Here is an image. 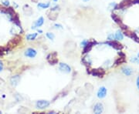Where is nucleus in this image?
I'll use <instances>...</instances> for the list:
<instances>
[{"label":"nucleus","mask_w":139,"mask_h":114,"mask_svg":"<svg viewBox=\"0 0 139 114\" xmlns=\"http://www.w3.org/2000/svg\"><path fill=\"white\" fill-rule=\"evenodd\" d=\"M56 52H53V53H50V54L47 56L46 59L51 65H55L58 62V59L56 58Z\"/></svg>","instance_id":"f257e3e1"},{"label":"nucleus","mask_w":139,"mask_h":114,"mask_svg":"<svg viewBox=\"0 0 139 114\" xmlns=\"http://www.w3.org/2000/svg\"><path fill=\"white\" fill-rule=\"evenodd\" d=\"M103 44L104 45H108L109 46H111V47L114 48L117 50H121L122 48H123V46H122L121 44H120L119 42H117L116 41H114V40H113V41H109V42H103Z\"/></svg>","instance_id":"f03ea898"},{"label":"nucleus","mask_w":139,"mask_h":114,"mask_svg":"<svg viewBox=\"0 0 139 114\" xmlns=\"http://www.w3.org/2000/svg\"><path fill=\"white\" fill-rule=\"evenodd\" d=\"M98 43L95 41V40H91V41H89V42L83 47V53H87L89 52L91 49H92L93 46L97 45Z\"/></svg>","instance_id":"7ed1b4c3"},{"label":"nucleus","mask_w":139,"mask_h":114,"mask_svg":"<svg viewBox=\"0 0 139 114\" xmlns=\"http://www.w3.org/2000/svg\"><path fill=\"white\" fill-rule=\"evenodd\" d=\"M50 106V102L47 100H38L36 102V107L40 109H45Z\"/></svg>","instance_id":"20e7f679"},{"label":"nucleus","mask_w":139,"mask_h":114,"mask_svg":"<svg viewBox=\"0 0 139 114\" xmlns=\"http://www.w3.org/2000/svg\"><path fill=\"white\" fill-rule=\"evenodd\" d=\"M59 69L64 73H70L71 72V68L70 67V66L66 64V63H60Z\"/></svg>","instance_id":"39448f33"},{"label":"nucleus","mask_w":139,"mask_h":114,"mask_svg":"<svg viewBox=\"0 0 139 114\" xmlns=\"http://www.w3.org/2000/svg\"><path fill=\"white\" fill-rule=\"evenodd\" d=\"M105 71L103 69H93L90 70V73L92 76H98V77H103L104 75Z\"/></svg>","instance_id":"423d86ee"},{"label":"nucleus","mask_w":139,"mask_h":114,"mask_svg":"<svg viewBox=\"0 0 139 114\" xmlns=\"http://www.w3.org/2000/svg\"><path fill=\"white\" fill-rule=\"evenodd\" d=\"M25 56L26 57H29V58H34V57L36 56L37 54V52L34 49H32V48H29L26 50L25 52Z\"/></svg>","instance_id":"0eeeda50"},{"label":"nucleus","mask_w":139,"mask_h":114,"mask_svg":"<svg viewBox=\"0 0 139 114\" xmlns=\"http://www.w3.org/2000/svg\"><path fill=\"white\" fill-rule=\"evenodd\" d=\"M107 95V89L104 86H101L97 91V97L99 99L104 98Z\"/></svg>","instance_id":"6e6552de"},{"label":"nucleus","mask_w":139,"mask_h":114,"mask_svg":"<svg viewBox=\"0 0 139 114\" xmlns=\"http://www.w3.org/2000/svg\"><path fill=\"white\" fill-rule=\"evenodd\" d=\"M43 23H44V19H43V17H39L34 22V24L32 26L31 29H37L38 27H40V26H42L43 25Z\"/></svg>","instance_id":"1a4fd4ad"},{"label":"nucleus","mask_w":139,"mask_h":114,"mask_svg":"<svg viewBox=\"0 0 139 114\" xmlns=\"http://www.w3.org/2000/svg\"><path fill=\"white\" fill-rule=\"evenodd\" d=\"M104 111V106L102 105V103H98L97 104H95L94 108V112L96 114H100Z\"/></svg>","instance_id":"9d476101"},{"label":"nucleus","mask_w":139,"mask_h":114,"mask_svg":"<svg viewBox=\"0 0 139 114\" xmlns=\"http://www.w3.org/2000/svg\"><path fill=\"white\" fill-rule=\"evenodd\" d=\"M20 80V76L19 75L13 76L11 79H10V82H11V84L13 86H16L18 85V83Z\"/></svg>","instance_id":"9b49d317"},{"label":"nucleus","mask_w":139,"mask_h":114,"mask_svg":"<svg viewBox=\"0 0 139 114\" xmlns=\"http://www.w3.org/2000/svg\"><path fill=\"white\" fill-rule=\"evenodd\" d=\"M82 62L86 66H90L91 64H92V59H91L90 56L87 55L82 59Z\"/></svg>","instance_id":"f8f14e48"},{"label":"nucleus","mask_w":139,"mask_h":114,"mask_svg":"<svg viewBox=\"0 0 139 114\" xmlns=\"http://www.w3.org/2000/svg\"><path fill=\"white\" fill-rule=\"evenodd\" d=\"M121 71H122V73H123L125 76H131L132 73H133V70H132V69L129 68V67H128V66L122 68Z\"/></svg>","instance_id":"ddd939ff"},{"label":"nucleus","mask_w":139,"mask_h":114,"mask_svg":"<svg viewBox=\"0 0 139 114\" xmlns=\"http://www.w3.org/2000/svg\"><path fill=\"white\" fill-rule=\"evenodd\" d=\"M37 36H38V33H31V34H28L26 36V39L29 40V41H31V40H34Z\"/></svg>","instance_id":"4468645a"},{"label":"nucleus","mask_w":139,"mask_h":114,"mask_svg":"<svg viewBox=\"0 0 139 114\" xmlns=\"http://www.w3.org/2000/svg\"><path fill=\"white\" fill-rule=\"evenodd\" d=\"M115 39H116L117 40H122L124 39V36L123 34H122V32L120 31V30H117V31L116 32V33H115Z\"/></svg>","instance_id":"2eb2a0df"},{"label":"nucleus","mask_w":139,"mask_h":114,"mask_svg":"<svg viewBox=\"0 0 139 114\" xmlns=\"http://www.w3.org/2000/svg\"><path fill=\"white\" fill-rule=\"evenodd\" d=\"M50 2H46V3L40 2V3H38V5H37V6L40 9H47L50 7Z\"/></svg>","instance_id":"dca6fc26"},{"label":"nucleus","mask_w":139,"mask_h":114,"mask_svg":"<svg viewBox=\"0 0 139 114\" xmlns=\"http://www.w3.org/2000/svg\"><path fill=\"white\" fill-rule=\"evenodd\" d=\"M111 18L113 19V20L114 21L116 22V23H117V24H119V25H121V19L118 17V16L116 15V14H112L111 15Z\"/></svg>","instance_id":"f3484780"},{"label":"nucleus","mask_w":139,"mask_h":114,"mask_svg":"<svg viewBox=\"0 0 139 114\" xmlns=\"http://www.w3.org/2000/svg\"><path fill=\"white\" fill-rule=\"evenodd\" d=\"M125 57H121V58H119V59H117L116 61H115V62H114V64L115 65H119V64H121V63H122V62H124V61H125Z\"/></svg>","instance_id":"a211bd4d"},{"label":"nucleus","mask_w":139,"mask_h":114,"mask_svg":"<svg viewBox=\"0 0 139 114\" xmlns=\"http://www.w3.org/2000/svg\"><path fill=\"white\" fill-rule=\"evenodd\" d=\"M46 37L50 40H53L54 38H55V36H54V34L52 32H46Z\"/></svg>","instance_id":"6ab92c4d"},{"label":"nucleus","mask_w":139,"mask_h":114,"mask_svg":"<svg viewBox=\"0 0 139 114\" xmlns=\"http://www.w3.org/2000/svg\"><path fill=\"white\" fill-rule=\"evenodd\" d=\"M116 5H117V4L115 2H111V3H110V4H109V7H108V8H109L110 10H113V9H115Z\"/></svg>","instance_id":"aec40b11"},{"label":"nucleus","mask_w":139,"mask_h":114,"mask_svg":"<svg viewBox=\"0 0 139 114\" xmlns=\"http://www.w3.org/2000/svg\"><path fill=\"white\" fill-rule=\"evenodd\" d=\"M114 39H115V36H114V35L112 34V33H111V34H109L107 36V39L109 40V41H113V40H114Z\"/></svg>","instance_id":"412c9836"},{"label":"nucleus","mask_w":139,"mask_h":114,"mask_svg":"<svg viewBox=\"0 0 139 114\" xmlns=\"http://www.w3.org/2000/svg\"><path fill=\"white\" fill-rule=\"evenodd\" d=\"M57 10H60V6L59 5H55L52 7L50 9V11L51 12H55V11H57Z\"/></svg>","instance_id":"4be33fe9"},{"label":"nucleus","mask_w":139,"mask_h":114,"mask_svg":"<svg viewBox=\"0 0 139 114\" xmlns=\"http://www.w3.org/2000/svg\"><path fill=\"white\" fill-rule=\"evenodd\" d=\"M131 61L132 62H137L139 64V59L138 58V57H132V58L131 59Z\"/></svg>","instance_id":"5701e85b"},{"label":"nucleus","mask_w":139,"mask_h":114,"mask_svg":"<svg viewBox=\"0 0 139 114\" xmlns=\"http://www.w3.org/2000/svg\"><path fill=\"white\" fill-rule=\"evenodd\" d=\"M88 42H89V41H88L87 39H84V40H83L82 42H81L80 46H83V47H84V46H85Z\"/></svg>","instance_id":"b1692460"},{"label":"nucleus","mask_w":139,"mask_h":114,"mask_svg":"<svg viewBox=\"0 0 139 114\" xmlns=\"http://www.w3.org/2000/svg\"><path fill=\"white\" fill-rule=\"evenodd\" d=\"M2 4L3 5H5V6H9V0H2Z\"/></svg>","instance_id":"393cba45"},{"label":"nucleus","mask_w":139,"mask_h":114,"mask_svg":"<svg viewBox=\"0 0 139 114\" xmlns=\"http://www.w3.org/2000/svg\"><path fill=\"white\" fill-rule=\"evenodd\" d=\"M54 28L57 29H63V26L60 24H55L54 25Z\"/></svg>","instance_id":"a878e982"},{"label":"nucleus","mask_w":139,"mask_h":114,"mask_svg":"<svg viewBox=\"0 0 139 114\" xmlns=\"http://www.w3.org/2000/svg\"><path fill=\"white\" fill-rule=\"evenodd\" d=\"M2 69H3V63L1 60H0V72H2Z\"/></svg>","instance_id":"bb28decb"},{"label":"nucleus","mask_w":139,"mask_h":114,"mask_svg":"<svg viewBox=\"0 0 139 114\" xmlns=\"http://www.w3.org/2000/svg\"><path fill=\"white\" fill-rule=\"evenodd\" d=\"M132 3H134V4H139V0H132Z\"/></svg>","instance_id":"cd10ccee"},{"label":"nucleus","mask_w":139,"mask_h":114,"mask_svg":"<svg viewBox=\"0 0 139 114\" xmlns=\"http://www.w3.org/2000/svg\"><path fill=\"white\" fill-rule=\"evenodd\" d=\"M136 84H137V86H138V89H139V76L137 78V83H136Z\"/></svg>","instance_id":"c85d7f7f"},{"label":"nucleus","mask_w":139,"mask_h":114,"mask_svg":"<svg viewBox=\"0 0 139 114\" xmlns=\"http://www.w3.org/2000/svg\"><path fill=\"white\" fill-rule=\"evenodd\" d=\"M13 5H15V7H16V8H17V7H18V5L16 4V2H13Z\"/></svg>","instance_id":"c756f323"},{"label":"nucleus","mask_w":139,"mask_h":114,"mask_svg":"<svg viewBox=\"0 0 139 114\" xmlns=\"http://www.w3.org/2000/svg\"><path fill=\"white\" fill-rule=\"evenodd\" d=\"M38 32H39V33H43V30H41V29H38Z\"/></svg>","instance_id":"7c9ffc66"},{"label":"nucleus","mask_w":139,"mask_h":114,"mask_svg":"<svg viewBox=\"0 0 139 114\" xmlns=\"http://www.w3.org/2000/svg\"><path fill=\"white\" fill-rule=\"evenodd\" d=\"M57 1H58V0H53V2H56Z\"/></svg>","instance_id":"2f4dec72"},{"label":"nucleus","mask_w":139,"mask_h":114,"mask_svg":"<svg viewBox=\"0 0 139 114\" xmlns=\"http://www.w3.org/2000/svg\"><path fill=\"white\" fill-rule=\"evenodd\" d=\"M83 1H84V2H87V1H89V0H83Z\"/></svg>","instance_id":"473e14b6"},{"label":"nucleus","mask_w":139,"mask_h":114,"mask_svg":"<svg viewBox=\"0 0 139 114\" xmlns=\"http://www.w3.org/2000/svg\"><path fill=\"white\" fill-rule=\"evenodd\" d=\"M138 58H139V53H138Z\"/></svg>","instance_id":"72a5a7b5"}]
</instances>
